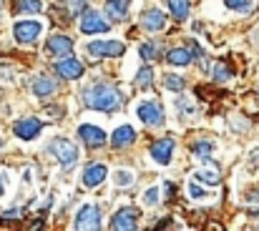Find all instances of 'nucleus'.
Listing matches in <instances>:
<instances>
[{"mask_svg":"<svg viewBox=\"0 0 259 231\" xmlns=\"http://www.w3.org/2000/svg\"><path fill=\"white\" fill-rule=\"evenodd\" d=\"M78 136H81V141H86L88 146H93V149H101L106 144V131L93 126V123H83L78 128Z\"/></svg>","mask_w":259,"mask_h":231,"instance_id":"f8f14e48","label":"nucleus"},{"mask_svg":"<svg viewBox=\"0 0 259 231\" xmlns=\"http://www.w3.org/2000/svg\"><path fill=\"white\" fill-rule=\"evenodd\" d=\"M48 151L56 156V161H58L63 168H73V166L78 163V149H76V144H73V141H68V138H63V136L51 138Z\"/></svg>","mask_w":259,"mask_h":231,"instance_id":"f03ea898","label":"nucleus"},{"mask_svg":"<svg viewBox=\"0 0 259 231\" xmlns=\"http://www.w3.org/2000/svg\"><path fill=\"white\" fill-rule=\"evenodd\" d=\"M83 103L88 108H93V111L111 113V111L121 108V93L113 85H108V83H93V85H88L83 90Z\"/></svg>","mask_w":259,"mask_h":231,"instance_id":"f257e3e1","label":"nucleus"},{"mask_svg":"<svg viewBox=\"0 0 259 231\" xmlns=\"http://www.w3.org/2000/svg\"><path fill=\"white\" fill-rule=\"evenodd\" d=\"M224 3H227V8L234 10V13H249V10L254 8V0H224Z\"/></svg>","mask_w":259,"mask_h":231,"instance_id":"393cba45","label":"nucleus"},{"mask_svg":"<svg viewBox=\"0 0 259 231\" xmlns=\"http://www.w3.org/2000/svg\"><path fill=\"white\" fill-rule=\"evenodd\" d=\"M139 53H141L144 61H156V58H159V48H156L154 43H144V45L139 48Z\"/></svg>","mask_w":259,"mask_h":231,"instance_id":"cd10ccee","label":"nucleus"},{"mask_svg":"<svg viewBox=\"0 0 259 231\" xmlns=\"http://www.w3.org/2000/svg\"><path fill=\"white\" fill-rule=\"evenodd\" d=\"M139 226V211L131 209V206H123L118 209L113 216H111V229L116 231H131Z\"/></svg>","mask_w":259,"mask_h":231,"instance_id":"0eeeda50","label":"nucleus"},{"mask_svg":"<svg viewBox=\"0 0 259 231\" xmlns=\"http://www.w3.org/2000/svg\"><path fill=\"white\" fill-rule=\"evenodd\" d=\"M151 158L159 163V166H166L171 161V154H174V141L171 138H161V141H154L151 149H149Z\"/></svg>","mask_w":259,"mask_h":231,"instance_id":"ddd939ff","label":"nucleus"},{"mask_svg":"<svg viewBox=\"0 0 259 231\" xmlns=\"http://www.w3.org/2000/svg\"><path fill=\"white\" fill-rule=\"evenodd\" d=\"M144 204H146V206H156V204H159V189H156V186H151V189L144 191Z\"/></svg>","mask_w":259,"mask_h":231,"instance_id":"7c9ffc66","label":"nucleus"},{"mask_svg":"<svg viewBox=\"0 0 259 231\" xmlns=\"http://www.w3.org/2000/svg\"><path fill=\"white\" fill-rule=\"evenodd\" d=\"M0 146H3V144H0Z\"/></svg>","mask_w":259,"mask_h":231,"instance_id":"e433bc0d","label":"nucleus"},{"mask_svg":"<svg viewBox=\"0 0 259 231\" xmlns=\"http://www.w3.org/2000/svg\"><path fill=\"white\" fill-rule=\"evenodd\" d=\"M151 83H154V68H141L139 73H136V85L139 88H151Z\"/></svg>","mask_w":259,"mask_h":231,"instance_id":"b1692460","label":"nucleus"},{"mask_svg":"<svg viewBox=\"0 0 259 231\" xmlns=\"http://www.w3.org/2000/svg\"><path fill=\"white\" fill-rule=\"evenodd\" d=\"M141 25H144L149 33H159V30L166 28V15H164L159 8H151V10H146V13L141 15Z\"/></svg>","mask_w":259,"mask_h":231,"instance_id":"2eb2a0df","label":"nucleus"},{"mask_svg":"<svg viewBox=\"0 0 259 231\" xmlns=\"http://www.w3.org/2000/svg\"><path fill=\"white\" fill-rule=\"evenodd\" d=\"M169 8H171L174 20H186V15H189V0H169Z\"/></svg>","mask_w":259,"mask_h":231,"instance_id":"5701e85b","label":"nucleus"},{"mask_svg":"<svg viewBox=\"0 0 259 231\" xmlns=\"http://www.w3.org/2000/svg\"><path fill=\"white\" fill-rule=\"evenodd\" d=\"M13 78H15L13 68H10V66H5V63H0V80H8V83H10Z\"/></svg>","mask_w":259,"mask_h":231,"instance_id":"473e14b6","label":"nucleus"},{"mask_svg":"<svg viewBox=\"0 0 259 231\" xmlns=\"http://www.w3.org/2000/svg\"><path fill=\"white\" fill-rule=\"evenodd\" d=\"M56 88H58V85H56V80H53V78H35V80H33V96H35V98H48V96H53V93H56Z\"/></svg>","mask_w":259,"mask_h":231,"instance_id":"a211bd4d","label":"nucleus"},{"mask_svg":"<svg viewBox=\"0 0 259 231\" xmlns=\"http://www.w3.org/2000/svg\"><path fill=\"white\" fill-rule=\"evenodd\" d=\"M136 113H139V118H141L146 126H164V108H161V103L154 101V98L141 101L139 108H136Z\"/></svg>","mask_w":259,"mask_h":231,"instance_id":"39448f33","label":"nucleus"},{"mask_svg":"<svg viewBox=\"0 0 259 231\" xmlns=\"http://www.w3.org/2000/svg\"><path fill=\"white\" fill-rule=\"evenodd\" d=\"M18 216H20L18 209H10V211H3V214H0V219H18Z\"/></svg>","mask_w":259,"mask_h":231,"instance_id":"f704fd0d","label":"nucleus"},{"mask_svg":"<svg viewBox=\"0 0 259 231\" xmlns=\"http://www.w3.org/2000/svg\"><path fill=\"white\" fill-rule=\"evenodd\" d=\"M106 176H108V168L103 163H91L83 171V186L86 189H96V186H101L106 181Z\"/></svg>","mask_w":259,"mask_h":231,"instance_id":"4468645a","label":"nucleus"},{"mask_svg":"<svg viewBox=\"0 0 259 231\" xmlns=\"http://www.w3.org/2000/svg\"><path fill=\"white\" fill-rule=\"evenodd\" d=\"M128 5L131 0H106V15L111 20H123L128 13Z\"/></svg>","mask_w":259,"mask_h":231,"instance_id":"f3484780","label":"nucleus"},{"mask_svg":"<svg viewBox=\"0 0 259 231\" xmlns=\"http://www.w3.org/2000/svg\"><path fill=\"white\" fill-rule=\"evenodd\" d=\"M73 226L76 229H98L101 226V209L93 204H83L73 219Z\"/></svg>","mask_w":259,"mask_h":231,"instance_id":"423d86ee","label":"nucleus"},{"mask_svg":"<svg viewBox=\"0 0 259 231\" xmlns=\"http://www.w3.org/2000/svg\"><path fill=\"white\" fill-rule=\"evenodd\" d=\"M15 10H18V13L35 15V13L43 10V3H40V0H18V3H15Z\"/></svg>","mask_w":259,"mask_h":231,"instance_id":"4be33fe9","label":"nucleus"},{"mask_svg":"<svg viewBox=\"0 0 259 231\" xmlns=\"http://www.w3.org/2000/svg\"><path fill=\"white\" fill-rule=\"evenodd\" d=\"M53 68H56L58 76L66 78V80H78V78L83 76V63H81L78 58H73V56H66V58L58 61Z\"/></svg>","mask_w":259,"mask_h":231,"instance_id":"1a4fd4ad","label":"nucleus"},{"mask_svg":"<svg viewBox=\"0 0 259 231\" xmlns=\"http://www.w3.org/2000/svg\"><path fill=\"white\" fill-rule=\"evenodd\" d=\"M211 149H214V144H211V141H196V144H194V154L201 156V161H204V158H209Z\"/></svg>","mask_w":259,"mask_h":231,"instance_id":"c85d7f7f","label":"nucleus"},{"mask_svg":"<svg viewBox=\"0 0 259 231\" xmlns=\"http://www.w3.org/2000/svg\"><path fill=\"white\" fill-rule=\"evenodd\" d=\"M134 141H136V131H134V126H128V123L118 126V128L113 131V136H111L113 149H126V146H131Z\"/></svg>","mask_w":259,"mask_h":231,"instance_id":"dca6fc26","label":"nucleus"},{"mask_svg":"<svg viewBox=\"0 0 259 231\" xmlns=\"http://www.w3.org/2000/svg\"><path fill=\"white\" fill-rule=\"evenodd\" d=\"M73 51V40L68 35H51L48 43H46V53L53 56V58H61V56H68Z\"/></svg>","mask_w":259,"mask_h":231,"instance_id":"9b49d317","label":"nucleus"},{"mask_svg":"<svg viewBox=\"0 0 259 231\" xmlns=\"http://www.w3.org/2000/svg\"><path fill=\"white\" fill-rule=\"evenodd\" d=\"M232 76H234V71H232L229 61H217V66H214V71H211V78H214L217 83H227V80H232Z\"/></svg>","mask_w":259,"mask_h":231,"instance_id":"aec40b11","label":"nucleus"},{"mask_svg":"<svg viewBox=\"0 0 259 231\" xmlns=\"http://www.w3.org/2000/svg\"><path fill=\"white\" fill-rule=\"evenodd\" d=\"M40 33H43V23H40V20H18V23L13 25V35H15V40L23 43V45L35 43V40L40 38Z\"/></svg>","mask_w":259,"mask_h":231,"instance_id":"20e7f679","label":"nucleus"},{"mask_svg":"<svg viewBox=\"0 0 259 231\" xmlns=\"http://www.w3.org/2000/svg\"><path fill=\"white\" fill-rule=\"evenodd\" d=\"M5 189H8V171H0V196L5 194Z\"/></svg>","mask_w":259,"mask_h":231,"instance_id":"72a5a7b5","label":"nucleus"},{"mask_svg":"<svg viewBox=\"0 0 259 231\" xmlns=\"http://www.w3.org/2000/svg\"><path fill=\"white\" fill-rule=\"evenodd\" d=\"M249 158H252V161H259V149H254V151L249 154Z\"/></svg>","mask_w":259,"mask_h":231,"instance_id":"c9c22d12","label":"nucleus"},{"mask_svg":"<svg viewBox=\"0 0 259 231\" xmlns=\"http://www.w3.org/2000/svg\"><path fill=\"white\" fill-rule=\"evenodd\" d=\"M86 51L88 56H93L96 61L98 58H118V56H123L126 45L121 40H91Z\"/></svg>","mask_w":259,"mask_h":231,"instance_id":"7ed1b4c3","label":"nucleus"},{"mask_svg":"<svg viewBox=\"0 0 259 231\" xmlns=\"http://www.w3.org/2000/svg\"><path fill=\"white\" fill-rule=\"evenodd\" d=\"M81 33H86V35H96V33H108V23L96 13V10H83V15H81Z\"/></svg>","mask_w":259,"mask_h":231,"instance_id":"6e6552de","label":"nucleus"},{"mask_svg":"<svg viewBox=\"0 0 259 231\" xmlns=\"http://www.w3.org/2000/svg\"><path fill=\"white\" fill-rule=\"evenodd\" d=\"M113 183H116V186H128V183H134V171H126V168L113 171Z\"/></svg>","mask_w":259,"mask_h":231,"instance_id":"a878e982","label":"nucleus"},{"mask_svg":"<svg viewBox=\"0 0 259 231\" xmlns=\"http://www.w3.org/2000/svg\"><path fill=\"white\" fill-rule=\"evenodd\" d=\"M191 178H194V181H201V183H206V186H217V183H219V171H214V168L196 171Z\"/></svg>","mask_w":259,"mask_h":231,"instance_id":"412c9836","label":"nucleus"},{"mask_svg":"<svg viewBox=\"0 0 259 231\" xmlns=\"http://www.w3.org/2000/svg\"><path fill=\"white\" fill-rule=\"evenodd\" d=\"M43 131V121L40 118H23L13 126V133L20 138V141H33L38 133Z\"/></svg>","mask_w":259,"mask_h":231,"instance_id":"9d476101","label":"nucleus"},{"mask_svg":"<svg viewBox=\"0 0 259 231\" xmlns=\"http://www.w3.org/2000/svg\"><path fill=\"white\" fill-rule=\"evenodd\" d=\"M164 85H166L169 90H174V93H181L186 83H184V78L181 76H171V73H169V76L164 78Z\"/></svg>","mask_w":259,"mask_h":231,"instance_id":"bb28decb","label":"nucleus"},{"mask_svg":"<svg viewBox=\"0 0 259 231\" xmlns=\"http://www.w3.org/2000/svg\"><path fill=\"white\" fill-rule=\"evenodd\" d=\"M86 8H88L86 0H71V13H73V15H81Z\"/></svg>","mask_w":259,"mask_h":231,"instance_id":"2f4dec72","label":"nucleus"},{"mask_svg":"<svg viewBox=\"0 0 259 231\" xmlns=\"http://www.w3.org/2000/svg\"><path fill=\"white\" fill-rule=\"evenodd\" d=\"M166 63H171L176 68H184V66L191 63V53L186 48H174V51H169V56H166Z\"/></svg>","mask_w":259,"mask_h":231,"instance_id":"6ab92c4d","label":"nucleus"},{"mask_svg":"<svg viewBox=\"0 0 259 231\" xmlns=\"http://www.w3.org/2000/svg\"><path fill=\"white\" fill-rule=\"evenodd\" d=\"M189 196H191V199H206V196H209V191H204V189L191 178V181H189Z\"/></svg>","mask_w":259,"mask_h":231,"instance_id":"c756f323","label":"nucleus"}]
</instances>
